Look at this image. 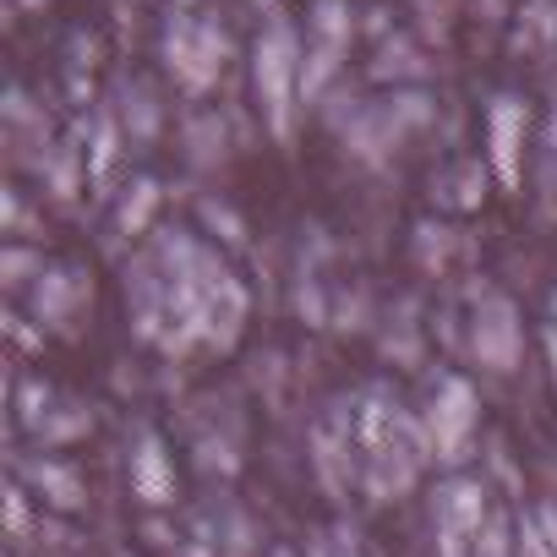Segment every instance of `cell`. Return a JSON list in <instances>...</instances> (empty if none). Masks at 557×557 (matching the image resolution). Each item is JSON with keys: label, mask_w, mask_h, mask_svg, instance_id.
<instances>
[{"label": "cell", "mask_w": 557, "mask_h": 557, "mask_svg": "<svg viewBox=\"0 0 557 557\" xmlns=\"http://www.w3.org/2000/svg\"><path fill=\"white\" fill-rule=\"evenodd\" d=\"M257 94H262V115H268L273 143H290L296 94H301V66H296V34H290V23H273L268 39L257 45Z\"/></svg>", "instance_id": "1"}, {"label": "cell", "mask_w": 557, "mask_h": 557, "mask_svg": "<svg viewBox=\"0 0 557 557\" xmlns=\"http://www.w3.org/2000/svg\"><path fill=\"white\" fill-rule=\"evenodd\" d=\"M470 350L486 372L508 377L524 356V323H519V307L503 296V290H475V307H470Z\"/></svg>", "instance_id": "2"}, {"label": "cell", "mask_w": 557, "mask_h": 557, "mask_svg": "<svg viewBox=\"0 0 557 557\" xmlns=\"http://www.w3.org/2000/svg\"><path fill=\"white\" fill-rule=\"evenodd\" d=\"M421 421H426V437H432V459L459 465L470 454V437H475V388L459 372H443L432 383V399H426Z\"/></svg>", "instance_id": "3"}, {"label": "cell", "mask_w": 557, "mask_h": 557, "mask_svg": "<svg viewBox=\"0 0 557 557\" xmlns=\"http://www.w3.org/2000/svg\"><path fill=\"white\" fill-rule=\"evenodd\" d=\"M486 143H492V175L503 191H519L524 181V104L497 99L486 115Z\"/></svg>", "instance_id": "4"}, {"label": "cell", "mask_w": 557, "mask_h": 557, "mask_svg": "<svg viewBox=\"0 0 557 557\" xmlns=\"http://www.w3.org/2000/svg\"><path fill=\"white\" fill-rule=\"evenodd\" d=\"M88 301H94V285H88L77 268H45L39 285H34V296H28L39 329H66Z\"/></svg>", "instance_id": "5"}, {"label": "cell", "mask_w": 557, "mask_h": 557, "mask_svg": "<svg viewBox=\"0 0 557 557\" xmlns=\"http://www.w3.org/2000/svg\"><path fill=\"white\" fill-rule=\"evenodd\" d=\"M132 486L143 503H170L175 497V470H170V454L159 443V432H143L137 437V454H132Z\"/></svg>", "instance_id": "6"}, {"label": "cell", "mask_w": 557, "mask_h": 557, "mask_svg": "<svg viewBox=\"0 0 557 557\" xmlns=\"http://www.w3.org/2000/svg\"><path fill=\"white\" fill-rule=\"evenodd\" d=\"M432 513H437V530H470V535H481V524H486V486L481 481H448L443 492H437V503H432Z\"/></svg>", "instance_id": "7"}, {"label": "cell", "mask_w": 557, "mask_h": 557, "mask_svg": "<svg viewBox=\"0 0 557 557\" xmlns=\"http://www.w3.org/2000/svg\"><path fill=\"white\" fill-rule=\"evenodd\" d=\"M465 246V235L459 230H448V224H416V235H410V251H416V268H426V273H443L448 262H454V251Z\"/></svg>", "instance_id": "8"}, {"label": "cell", "mask_w": 557, "mask_h": 557, "mask_svg": "<svg viewBox=\"0 0 557 557\" xmlns=\"http://www.w3.org/2000/svg\"><path fill=\"white\" fill-rule=\"evenodd\" d=\"M28 481L45 492V503H55V508H77L83 503V475L72 470V465H61V459H39V465H28Z\"/></svg>", "instance_id": "9"}, {"label": "cell", "mask_w": 557, "mask_h": 557, "mask_svg": "<svg viewBox=\"0 0 557 557\" xmlns=\"http://www.w3.org/2000/svg\"><path fill=\"white\" fill-rule=\"evenodd\" d=\"M39 273H45V251L12 240V246H0V285L7 290H23V285H39Z\"/></svg>", "instance_id": "10"}, {"label": "cell", "mask_w": 557, "mask_h": 557, "mask_svg": "<svg viewBox=\"0 0 557 557\" xmlns=\"http://www.w3.org/2000/svg\"><path fill=\"white\" fill-rule=\"evenodd\" d=\"M481 186H486V181H481V164H459L448 181H437V191H443V202H448L454 213H475L481 197H486Z\"/></svg>", "instance_id": "11"}, {"label": "cell", "mask_w": 557, "mask_h": 557, "mask_svg": "<svg viewBox=\"0 0 557 557\" xmlns=\"http://www.w3.org/2000/svg\"><path fill=\"white\" fill-rule=\"evenodd\" d=\"M153 208H159V186H153V181H137V186L121 197V213H115L121 235H143V230L153 224Z\"/></svg>", "instance_id": "12"}, {"label": "cell", "mask_w": 557, "mask_h": 557, "mask_svg": "<svg viewBox=\"0 0 557 557\" xmlns=\"http://www.w3.org/2000/svg\"><path fill=\"white\" fill-rule=\"evenodd\" d=\"M312 28H318V45L345 50V45H350V7H345V0H318Z\"/></svg>", "instance_id": "13"}, {"label": "cell", "mask_w": 557, "mask_h": 557, "mask_svg": "<svg viewBox=\"0 0 557 557\" xmlns=\"http://www.w3.org/2000/svg\"><path fill=\"white\" fill-rule=\"evenodd\" d=\"M186 143H191V164H219V159H224V126H219L213 115L191 121V126H186Z\"/></svg>", "instance_id": "14"}, {"label": "cell", "mask_w": 557, "mask_h": 557, "mask_svg": "<svg viewBox=\"0 0 557 557\" xmlns=\"http://www.w3.org/2000/svg\"><path fill=\"white\" fill-rule=\"evenodd\" d=\"M410 312H416V307H399V323L388 318L394 329L383 334V350H388L394 361H405V367H410V361H421V329L410 323Z\"/></svg>", "instance_id": "15"}, {"label": "cell", "mask_w": 557, "mask_h": 557, "mask_svg": "<svg viewBox=\"0 0 557 557\" xmlns=\"http://www.w3.org/2000/svg\"><path fill=\"white\" fill-rule=\"evenodd\" d=\"M88 426H94V416H88L83 405H61V410H50V416H45L39 437H45V443H72V437H83Z\"/></svg>", "instance_id": "16"}, {"label": "cell", "mask_w": 557, "mask_h": 557, "mask_svg": "<svg viewBox=\"0 0 557 557\" xmlns=\"http://www.w3.org/2000/svg\"><path fill=\"white\" fill-rule=\"evenodd\" d=\"M17 416H23V426H45V416H50V388L39 383V377H23L17 383Z\"/></svg>", "instance_id": "17"}, {"label": "cell", "mask_w": 557, "mask_h": 557, "mask_svg": "<svg viewBox=\"0 0 557 557\" xmlns=\"http://www.w3.org/2000/svg\"><path fill=\"white\" fill-rule=\"evenodd\" d=\"M126 126H132V137L137 143H148L153 132H159V110H153V99H148V88H137V94H126Z\"/></svg>", "instance_id": "18"}, {"label": "cell", "mask_w": 557, "mask_h": 557, "mask_svg": "<svg viewBox=\"0 0 557 557\" xmlns=\"http://www.w3.org/2000/svg\"><path fill=\"white\" fill-rule=\"evenodd\" d=\"M202 219L219 230V240H224V246H240V240H246V224H240L224 202H202Z\"/></svg>", "instance_id": "19"}, {"label": "cell", "mask_w": 557, "mask_h": 557, "mask_svg": "<svg viewBox=\"0 0 557 557\" xmlns=\"http://www.w3.org/2000/svg\"><path fill=\"white\" fill-rule=\"evenodd\" d=\"M416 72H421V61H416L410 45H388L383 61H377V77H416Z\"/></svg>", "instance_id": "20"}, {"label": "cell", "mask_w": 557, "mask_h": 557, "mask_svg": "<svg viewBox=\"0 0 557 557\" xmlns=\"http://www.w3.org/2000/svg\"><path fill=\"white\" fill-rule=\"evenodd\" d=\"M110 159H115V121H99V148H94V181H104L110 175Z\"/></svg>", "instance_id": "21"}, {"label": "cell", "mask_w": 557, "mask_h": 557, "mask_svg": "<svg viewBox=\"0 0 557 557\" xmlns=\"http://www.w3.org/2000/svg\"><path fill=\"white\" fill-rule=\"evenodd\" d=\"M546 339H552V367H557V329H552V334H546Z\"/></svg>", "instance_id": "22"}, {"label": "cell", "mask_w": 557, "mask_h": 557, "mask_svg": "<svg viewBox=\"0 0 557 557\" xmlns=\"http://www.w3.org/2000/svg\"><path fill=\"white\" fill-rule=\"evenodd\" d=\"M273 557H290V552H273Z\"/></svg>", "instance_id": "23"}]
</instances>
